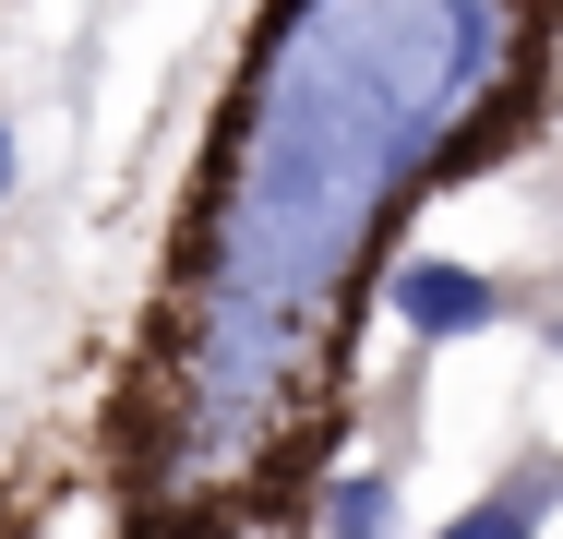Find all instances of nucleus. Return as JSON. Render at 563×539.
<instances>
[{
    "label": "nucleus",
    "mask_w": 563,
    "mask_h": 539,
    "mask_svg": "<svg viewBox=\"0 0 563 539\" xmlns=\"http://www.w3.org/2000/svg\"><path fill=\"white\" fill-rule=\"evenodd\" d=\"M516 48V0H276L217 120L180 240V408L192 455L240 443L312 360L336 372L347 300L384 228L467 168L504 120H467Z\"/></svg>",
    "instance_id": "1"
},
{
    "label": "nucleus",
    "mask_w": 563,
    "mask_h": 539,
    "mask_svg": "<svg viewBox=\"0 0 563 539\" xmlns=\"http://www.w3.org/2000/svg\"><path fill=\"white\" fill-rule=\"evenodd\" d=\"M384 300L408 336H479V323L504 312V288L479 276V264H444V252H408L396 276H384Z\"/></svg>",
    "instance_id": "2"
},
{
    "label": "nucleus",
    "mask_w": 563,
    "mask_h": 539,
    "mask_svg": "<svg viewBox=\"0 0 563 539\" xmlns=\"http://www.w3.org/2000/svg\"><path fill=\"white\" fill-rule=\"evenodd\" d=\"M563 504V468H516L504 492H479L467 516H444V539H540Z\"/></svg>",
    "instance_id": "3"
},
{
    "label": "nucleus",
    "mask_w": 563,
    "mask_h": 539,
    "mask_svg": "<svg viewBox=\"0 0 563 539\" xmlns=\"http://www.w3.org/2000/svg\"><path fill=\"white\" fill-rule=\"evenodd\" d=\"M324 539H396V480L384 468H347L336 504H324Z\"/></svg>",
    "instance_id": "4"
},
{
    "label": "nucleus",
    "mask_w": 563,
    "mask_h": 539,
    "mask_svg": "<svg viewBox=\"0 0 563 539\" xmlns=\"http://www.w3.org/2000/svg\"><path fill=\"white\" fill-rule=\"evenodd\" d=\"M0 193H12V132H0Z\"/></svg>",
    "instance_id": "5"
}]
</instances>
